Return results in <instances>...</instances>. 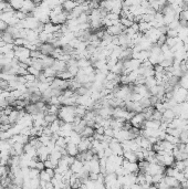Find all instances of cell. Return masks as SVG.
Listing matches in <instances>:
<instances>
[{"label": "cell", "mask_w": 188, "mask_h": 189, "mask_svg": "<svg viewBox=\"0 0 188 189\" xmlns=\"http://www.w3.org/2000/svg\"><path fill=\"white\" fill-rule=\"evenodd\" d=\"M58 117L65 123H73L75 118V105H61Z\"/></svg>", "instance_id": "6da1fadb"}, {"label": "cell", "mask_w": 188, "mask_h": 189, "mask_svg": "<svg viewBox=\"0 0 188 189\" xmlns=\"http://www.w3.org/2000/svg\"><path fill=\"white\" fill-rule=\"evenodd\" d=\"M125 29H126V28L119 22V23H117V25H113V26H110V27H106V32H108V34H111V36H119L121 33L124 32Z\"/></svg>", "instance_id": "7a4b0ae2"}, {"label": "cell", "mask_w": 188, "mask_h": 189, "mask_svg": "<svg viewBox=\"0 0 188 189\" xmlns=\"http://www.w3.org/2000/svg\"><path fill=\"white\" fill-rule=\"evenodd\" d=\"M39 50H40L42 54H44V55H52V53L54 52V50H55V47L51 43V42H43V43L40 44Z\"/></svg>", "instance_id": "3957f363"}, {"label": "cell", "mask_w": 188, "mask_h": 189, "mask_svg": "<svg viewBox=\"0 0 188 189\" xmlns=\"http://www.w3.org/2000/svg\"><path fill=\"white\" fill-rule=\"evenodd\" d=\"M49 155H50V151L48 149V147L45 145H42L37 149V156L40 160L44 162V160H47L49 158Z\"/></svg>", "instance_id": "277c9868"}, {"label": "cell", "mask_w": 188, "mask_h": 189, "mask_svg": "<svg viewBox=\"0 0 188 189\" xmlns=\"http://www.w3.org/2000/svg\"><path fill=\"white\" fill-rule=\"evenodd\" d=\"M164 180H165V183L168 185L170 188H174V187H182L180 181L177 180V178L176 177H174V176H166L165 175Z\"/></svg>", "instance_id": "5b68a950"}, {"label": "cell", "mask_w": 188, "mask_h": 189, "mask_svg": "<svg viewBox=\"0 0 188 189\" xmlns=\"http://www.w3.org/2000/svg\"><path fill=\"white\" fill-rule=\"evenodd\" d=\"M82 168H83V162L75 157L74 162L70 165V169L73 171V174H77L81 169H82Z\"/></svg>", "instance_id": "8992f818"}, {"label": "cell", "mask_w": 188, "mask_h": 189, "mask_svg": "<svg viewBox=\"0 0 188 189\" xmlns=\"http://www.w3.org/2000/svg\"><path fill=\"white\" fill-rule=\"evenodd\" d=\"M52 68L54 69L57 72H62L66 70V62L65 61H62L60 59H55L54 63H53Z\"/></svg>", "instance_id": "52a82bcc"}, {"label": "cell", "mask_w": 188, "mask_h": 189, "mask_svg": "<svg viewBox=\"0 0 188 189\" xmlns=\"http://www.w3.org/2000/svg\"><path fill=\"white\" fill-rule=\"evenodd\" d=\"M65 149H66V152H68V154H69L70 156L76 157L77 154L80 153L79 148H77V145L76 144H73V143H68V145H66Z\"/></svg>", "instance_id": "ba28073f"}, {"label": "cell", "mask_w": 188, "mask_h": 189, "mask_svg": "<svg viewBox=\"0 0 188 189\" xmlns=\"http://www.w3.org/2000/svg\"><path fill=\"white\" fill-rule=\"evenodd\" d=\"M23 153L30 155L31 157H37V148L33 145H31L30 143H28L23 147Z\"/></svg>", "instance_id": "9c48e42d"}, {"label": "cell", "mask_w": 188, "mask_h": 189, "mask_svg": "<svg viewBox=\"0 0 188 189\" xmlns=\"http://www.w3.org/2000/svg\"><path fill=\"white\" fill-rule=\"evenodd\" d=\"M123 156H124L125 159H127L128 162L135 163L137 162V157H136V153L133 151H125L123 153Z\"/></svg>", "instance_id": "30bf717a"}, {"label": "cell", "mask_w": 188, "mask_h": 189, "mask_svg": "<svg viewBox=\"0 0 188 189\" xmlns=\"http://www.w3.org/2000/svg\"><path fill=\"white\" fill-rule=\"evenodd\" d=\"M94 133H95V128L92 127V126L86 125L85 127H84V129L81 132V136L82 137H93Z\"/></svg>", "instance_id": "8fae6325"}, {"label": "cell", "mask_w": 188, "mask_h": 189, "mask_svg": "<svg viewBox=\"0 0 188 189\" xmlns=\"http://www.w3.org/2000/svg\"><path fill=\"white\" fill-rule=\"evenodd\" d=\"M1 39H2V41L6 42V43L14 44V37L12 36L10 32H8V31H3L2 34H1Z\"/></svg>", "instance_id": "7c38bea8"}, {"label": "cell", "mask_w": 188, "mask_h": 189, "mask_svg": "<svg viewBox=\"0 0 188 189\" xmlns=\"http://www.w3.org/2000/svg\"><path fill=\"white\" fill-rule=\"evenodd\" d=\"M23 2H25V0H9V3L14 8V11L20 10L22 8V6H23Z\"/></svg>", "instance_id": "4fadbf2b"}, {"label": "cell", "mask_w": 188, "mask_h": 189, "mask_svg": "<svg viewBox=\"0 0 188 189\" xmlns=\"http://www.w3.org/2000/svg\"><path fill=\"white\" fill-rule=\"evenodd\" d=\"M145 85L147 89H151L155 85H157V81L155 79V77H145Z\"/></svg>", "instance_id": "5bb4252c"}, {"label": "cell", "mask_w": 188, "mask_h": 189, "mask_svg": "<svg viewBox=\"0 0 188 189\" xmlns=\"http://www.w3.org/2000/svg\"><path fill=\"white\" fill-rule=\"evenodd\" d=\"M42 72H43V74H44V75H45L47 77H57V73H58V72L55 71V70L52 68V66H51V68L44 69V70H43Z\"/></svg>", "instance_id": "9a60e30c"}, {"label": "cell", "mask_w": 188, "mask_h": 189, "mask_svg": "<svg viewBox=\"0 0 188 189\" xmlns=\"http://www.w3.org/2000/svg\"><path fill=\"white\" fill-rule=\"evenodd\" d=\"M11 144L9 143V140H0V152L9 151L11 148Z\"/></svg>", "instance_id": "2e32d148"}, {"label": "cell", "mask_w": 188, "mask_h": 189, "mask_svg": "<svg viewBox=\"0 0 188 189\" xmlns=\"http://www.w3.org/2000/svg\"><path fill=\"white\" fill-rule=\"evenodd\" d=\"M66 70L70 72V73L72 74V77H74L75 75L77 74V72H79V70H80V68H79V65L77 64H72V65H68L66 66Z\"/></svg>", "instance_id": "e0dca14e"}, {"label": "cell", "mask_w": 188, "mask_h": 189, "mask_svg": "<svg viewBox=\"0 0 188 189\" xmlns=\"http://www.w3.org/2000/svg\"><path fill=\"white\" fill-rule=\"evenodd\" d=\"M173 167H175L177 170H179V171H184V169L186 168L185 162L184 160H175Z\"/></svg>", "instance_id": "ac0fdd59"}, {"label": "cell", "mask_w": 188, "mask_h": 189, "mask_svg": "<svg viewBox=\"0 0 188 189\" xmlns=\"http://www.w3.org/2000/svg\"><path fill=\"white\" fill-rule=\"evenodd\" d=\"M39 178H40V180H43V181H51V179H52V177L49 175V174L47 173V170L43 169L40 171V175H39Z\"/></svg>", "instance_id": "d6986e66"}, {"label": "cell", "mask_w": 188, "mask_h": 189, "mask_svg": "<svg viewBox=\"0 0 188 189\" xmlns=\"http://www.w3.org/2000/svg\"><path fill=\"white\" fill-rule=\"evenodd\" d=\"M55 145L60 146V147L65 148L66 145H68V142H66V138L64 136H59L55 140Z\"/></svg>", "instance_id": "ffe728a7"}, {"label": "cell", "mask_w": 188, "mask_h": 189, "mask_svg": "<svg viewBox=\"0 0 188 189\" xmlns=\"http://www.w3.org/2000/svg\"><path fill=\"white\" fill-rule=\"evenodd\" d=\"M12 147L14 148V151H16L17 155H21V154L23 153V147H25V145L21 144V143L16 142L14 145H12Z\"/></svg>", "instance_id": "44dd1931"}, {"label": "cell", "mask_w": 188, "mask_h": 189, "mask_svg": "<svg viewBox=\"0 0 188 189\" xmlns=\"http://www.w3.org/2000/svg\"><path fill=\"white\" fill-rule=\"evenodd\" d=\"M165 140H168V142H170L171 144H174V145H176V144H178V143L180 142L179 137L174 136V135H169V134H166Z\"/></svg>", "instance_id": "7402d4cb"}, {"label": "cell", "mask_w": 188, "mask_h": 189, "mask_svg": "<svg viewBox=\"0 0 188 189\" xmlns=\"http://www.w3.org/2000/svg\"><path fill=\"white\" fill-rule=\"evenodd\" d=\"M39 175H40V170L37 169V168H30V170H29V178H38Z\"/></svg>", "instance_id": "603a6c76"}, {"label": "cell", "mask_w": 188, "mask_h": 189, "mask_svg": "<svg viewBox=\"0 0 188 189\" xmlns=\"http://www.w3.org/2000/svg\"><path fill=\"white\" fill-rule=\"evenodd\" d=\"M41 72H42V71H39L38 69L33 68L32 65H29V66H28V73L32 74V75H34L36 77H38L39 75L41 74Z\"/></svg>", "instance_id": "cb8c5ba5"}, {"label": "cell", "mask_w": 188, "mask_h": 189, "mask_svg": "<svg viewBox=\"0 0 188 189\" xmlns=\"http://www.w3.org/2000/svg\"><path fill=\"white\" fill-rule=\"evenodd\" d=\"M165 177V174H156L153 175V184H157L160 180H163V178Z\"/></svg>", "instance_id": "d4e9b609"}, {"label": "cell", "mask_w": 188, "mask_h": 189, "mask_svg": "<svg viewBox=\"0 0 188 189\" xmlns=\"http://www.w3.org/2000/svg\"><path fill=\"white\" fill-rule=\"evenodd\" d=\"M162 117H163V113H160L159 111H157L156 108H155V111H154V113H153V115H152V117H151V120H157V121H160Z\"/></svg>", "instance_id": "484cf974"}, {"label": "cell", "mask_w": 188, "mask_h": 189, "mask_svg": "<svg viewBox=\"0 0 188 189\" xmlns=\"http://www.w3.org/2000/svg\"><path fill=\"white\" fill-rule=\"evenodd\" d=\"M166 39H167V36H166V34H160L159 38H158V40H157V42H156V44L159 45V47H162V45L166 42Z\"/></svg>", "instance_id": "4316f807"}, {"label": "cell", "mask_w": 188, "mask_h": 189, "mask_svg": "<svg viewBox=\"0 0 188 189\" xmlns=\"http://www.w3.org/2000/svg\"><path fill=\"white\" fill-rule=\"evenodd\" d=\"M104 135L108 137H114V129L112 127H106L104 128Z\"/></svg>", "instance_id": "83f0119b"}, {"label": "cell", "mask_w": 188, "mask_h": 189, "mask_svg": "<svg viewBox=\"0 0 188 189\" xmlns=\"http://www.w3.org/2000/svg\"><path fill=\"white\" fill-rule=\"evenodd\" d=\"M36 168H37V169L40 170V171H41V170H43V169H45V166H44V162H42V160L38 159V160H37Z\"/></svg>", "instance_id": "f1b7e54d"}, {"label": "cell", "mask_w": 188, "mask_h": 189, "mask_svg": "<svg viewBox=\"0 0 188 189\" xmlns=\"http://www.w3.org/2000/svg\"><path fill=\"white\" fill-rule=\"evenodd\" d=\"M25 81L27 82H31V81H34V80L37 79L34 75H32V74H30V73H27L25 75Z\"/></svg>", "instance_id": "f546056e"}, {"label": "cell", "mask_w": 188, "mask_h": 189, "mask_svg": "<svg viewBox=\"0 0 188 189\" xmlns=\"http://www.w3.org/2000/svg\"><path fill=\"white\" fill-rule=\"evenodd\" d=\"M184 49H185V51L188 53V44H184Z\"/></svg>", "instance_id": "4dcf8cb0"}, {"label": "cell", "mask_w": 188, "mask_h": 189, "mask_svg": "<svg viewBox=\"0 0 188 189\" xmlns=\"http://www.w3.org/2000/svg\"><path fill=\"white\" fill-rule=\"evenodd\" d=\"M184 102H186V103H188V93H187V95H186V97H185V101Z\"/></svg>", "instance_id": "1f68e13d"}, {"label": "cell", "mask_w": 188, "mask_h": 189, "mask_svg": "<svg viewBox=\"0 0 188 189\" xmlns=\"http://www.w3.org/2000/svg\"><path fill=\"white\" fill-rule=\"evenodd\" d=\"M185 143H187V144H188V138H187V140H185Z\"/></svg>", "instance_id": "d6a6232c"}]
</instances>
